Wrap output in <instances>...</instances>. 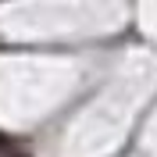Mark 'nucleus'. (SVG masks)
Instances as JSON below:
<instances>
[{"mask_svg": "<svg viewBox=\"0 0 157 157\" xmlns=\"http://www.w3.org/2000/svg\"><path fill=\"white\" fill-rule=\"evenodd\" d=\"M4 157H14V154H4Z\"/></svg>", "mask_w": 157, "mask_h": 157, "instance_id": "nucleus-1", "label": "nucleus"}]
</instances>
